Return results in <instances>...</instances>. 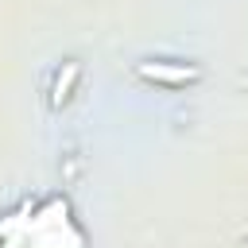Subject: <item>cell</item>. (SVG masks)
Segmentation results:
<instances>
[{"mask_svg":"<svg viewBox=\"0 0 248 248\" xmlns=\"http://www.w3.org/2000/svg\"><path fill=\"white\" fill-rule=\"evenodd\" d=\"M78 74H81V66H78V62H66V66L58 70V78H54V89H50V105H54V108H62V101L70 97V89H74Z\"/></svg>","mask_w":248,"mask_h":248,"instance_id":"2","label":"cell"},{"mask_svg":"<svg viewBox=\"0 0 248 248\" xmlns=\"http://www.w3.org/2000/svg\"><path fill=\"white\" fill-rule=\"evenodd\" d=\"M140 78L167 81V85H186V81H198L202 70L198 66H170V62H140Z\"/></svg>","mask_w":248,"mask_h":248,"instance_id":"1","label":"cell"}]
</instances>
